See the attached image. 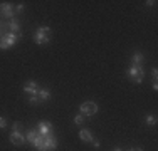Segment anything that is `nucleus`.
Listing matches in <instances>:
<instances>
[{
	"mask_svg": "<svg viewBox=\"0 0 158 151\" xmlns=\"http://www.w3.org/2000/svg\"><path fill=\"white\" fill-rule=\"evenodd\" d=\"M52 39V30L51 27H47V25H42V27H39L34 32V40H35V44L39 45H46L51 42Z\"/></svg>",
	"mask_w": 158,
	"mask_h": 151,
	"instance_id": "1",
	"label": "nucleus"
},
{
	"mask_svg": "<svg viewBox=\"0 0 158 151\" xmlns=\"http://www.w3.org/2000/svg\"><path fill=\"white\" fill-rule=\"evenodd\" d=\"M20 39V35H17V34H3L2 37H0V49H3V51H7V49L14 47V45L17 44V40Z\"/></svg>",
	"mask_w": 158,
	"mask_h": 151,
	"instance_id": "2",
	"label": "nucleus"
},
{
	"mask_svg": "<svg viewBox=\"0 0 158 151\" xmlns=\"http://www.w3.org/2000/svg\"><path fill=\"white\" fill-rule=\"evenodd\" d=\"M126 74H128V77L133 79L136 84H140V82L143 81V77H145V71H143V66H133V64H131V67L126 71Z\"/></svg>",
	"mask_w": 158,
	"mask_h": 151,
	"instance_id": "3",
	"label": "nucleus"
},
{
	"mask_svg": "<svg viewBox=\"0 0 158 151\" xmlns=\"http://www.w3.org/2000/svg\"><path fill=\"white\" fill-rule=\"evenodd\" d=\"M79 111H81L82 116H93L98 112V104L93 103V101H86L79 106Z\"/></svg>",
	"mask_w": 158,
	"mask_h": 151,
	"instance_id": "4",
	"label": "nucleus"
},
{
	"mask_svg": "<svg viewBox=\"0 0 158 151\" xmlns=\"http://www.w3.org/2000/svg\"><path fill=\"white\" fill-rule=\"evenodd\" d=\"M56 148H57V139L54 138V134H51V136H44L42 146H40L39 151H52Z\"/></svg>",
	"mask_w": 158,
	"mask_h": 151,
	"instance_id": "5",
	"label": "nucleus"
},
{
	"mask_svg": "<svg viewBox=\"0 0 158 151\" xmlns=\"http://www.w3.org/2000/svg\"><path fill=\"white\" fill-rule=\"evenodd\" d=\"M10 143L15 146H20L25 143V134L22 133V131H12L10 133Z\"/></svg>",
	"mask_w": 158,
	"mask_h": 151,
	"instance_id": "6",
	"label": "nucleus"
},
{
	"mask_svg": "<svg viewBox=\"0 0 158 151\" xmlns=\"http://www.w3.org/2000/svg\"><path fill=\"white\" fill-rule=\"evenodd\" d=\"M37 91H39V86H37L35 81H27L24 84V92L29 94V96H37Z\"/></svg>",
	"mask_w": 158,
	"mask_h": 151,
	"instance_id": "7",
	"label": "nucleus"
},
{
	"mask_svg": "<svg viewBox=\"0 0 158 151\" xmlns=\"http://www.w3.org/2000/svg\"><path fill=\"white\" fill-rule=\"evenodd\" d=\"M37 131H39V134H42V136H51L52 134V124L49 123V121H40Z\"/></svg>",
	"mask_w": 158,
	"mask_h": 151,
	"instance_id": "8",
	"label": "nucleus"
},
{
	"mask_svg": "<svg viewBox=\"0 0 158 151\" xmlns=\"http://www.w3.org/2000/svg\"><path fill=\"white\" fill-rule=\"evenodd\" d=\"M0 14H2L3 17H7V18L14 17V7H12V3H9V2H2V3H0Z\"/></svg>",
	"mask_w": 158,
	"mask_h": 151,
	"instance_id": "9",
	"label": "nucleus"
},
{
	"mask_svg": "<svg viewBox=\"0 0 158 151\" xmlns=\"http://www.w3.org/2000/svg\"><path fill=\"white\" fill-rule=\"evenodd\" d=\"M49 97H51V89H39L37 91V99H39V103H46L49 101Z\"/></svg>",
	"mask_w": 158,
	"mask_h": 151,
	"instance_id": "10",
	"label": "nucleus"
},
{
	"mask_svg": "<svg viewBox=\"0 0 158 151\" xmlns=\"http://www.w3.org/2000/svg\"><path fill=\"white\" fill-rule=\"evenodd\" d=\"M9 30H10V34H17V35H22V32H20V24H19L17 18H14V20L9 22Z\"/></svg>",
	"mask_w": 158,
	"mask_h": 151,
	"instance_id": "11",
	"label": "nucleus"
},
{
	"mask_svg": "<svg viewBox=\"0 0 158 151\" xmlns=\"http://www.w3.org/2000/svg\"><path fill=\"white\" fill-rule=\"evenodd\" d=\"M79 138H81L84 143H91L93 139H94V138H93V134H91V131H89V129H81V131H79Z\"/></svg>",
	"mask_w": 158,
	"mask_h": 151,
	"instance_id": "12",
	"label": "nucleus"
},
{
	"mask_svg": "<svg viewBox=\"0 0 158 151\" xmlns=\"http://www.w3.org/2000/svg\"><path fill=\"white\" fill-rule=\"evenodd\" d=\"M131 62H133V66H143L145 57H143V54L136 52V54H133V57H131Z\"/></svg>",
	"mask_w": 158,
	"mask_h": 151,
	"instance_id": "13",
	"label": "nucleus"
},
{
	"mask_svg": "<svg viewBox=\"0 0 158 151\" xmlns=\"http://www.w3.org/2000/svg\"><path fill=\"white\" fill-rule=\"evenodd\" d=\"M37 134H39V131H37V129H31L27 134H25V141H27V143H31V145H32V143L35 141Z\"/></svg>",
	"mask_w": 158,
	"mask_h": 151,
	"instance_id": "14",
	"label": "nucleus"
},
{
	"mask_svg": "<svg viewBox=\"0 0 158 151\" xmlns=\"http://www.w3.org/2000/svg\"><path fill=\"white\" fill-rule=\"evenodd\" d=\"M145 123L148 124V126H155L156 124V116H152V114L145 116Z\"/></svg>",
	"mask_w": 158,
	"mask_h": 151,
	"instance_id": "15",
	"label": "nucleus"
},
{
	"mask_svg": "<svg viewBox=\"0 0 158 151\" xmlns=\"http://www.w3.org/2000/svg\"><path fill=\"white\" fill-rule=\"evenodd\" d=\"M156 77H158V71L156 69H153L152 71V79H153V89H158V82H156Z\"/></svg>",
	"mask_w": 158,
	"mask_h": 151,
	"instance_id": "16",
	"label": "nucleus"
},
{
	"mask_svg": "<svg viewBox=\"0 0 158 151\" xmlns=\"http://www.w3.org/2000/svg\"><path fill=\"white\" fill-rule=\"evenodd\" d=\"M74 123H76V124H79V126H81V124L84 123V116H82V114H77L76 118H74Z\"/></svg>",
	"mask_w": 158,
	"mask_h": 151,
	"instance_id": "17",
	"label": "nucleus"
},
{
	"mask_svg": "<svg viewBox=\"0 0 158 151\" xmlns=\"http://www.w3.org/2000/svg\"><path fill=\"white\" fill-rule=\"evenodd\" d=\"M12 131H22V124L20 123H14L12 124Z\"/></svg>",
	"mask_w": 158,
	"mask_h": 151,
	"instance_id": "18",
	"label": "nucleus"
},
{
	"mask_svg": "<svg viewBox=\"0 0 158 151\" xmlns=\"http://www.w3.org/2000/svg\"><path fill=\"white\" fill-rule=\"evenodd\" d=\"M15 12H17V14H22V12H24V5H22V3H19V5L15 7Z\"/></svg>",
	"mask_w": 158,
	"mask_h": 151,
	"instance_id": "19",
	"label": "nucleus"
},
{
	"mask_svg": "<svg viewBox=\"0 0 158 151\" xmlns=\"http://www.w3.org/2000/svg\"><path fill=\"white\" fill-rule=\"evenodd\" d=\"M91 145L94 146V148H99V146H101V143H99V139H93V141H91Z\"/></svg>",
	"mask_w": 158,
	"mask_h": 151,
	"instance_id": "20",
	"label": "nucleus"
},
{
	"mask_svg": "<svg viewBox=\"0 0 158 151\" xmlns=\"http://www.w3.org/2000/svg\"><path fill=\"white\" fill-rule=\"evenodd\" d=\"M7 126V119L5 118H0V128H5Z\"/></svg>",
	"mask_w": 158,
	"mask_h": 151,
	"instance_id": "21",
	"label": "nucleus"
},
{
	"mask_svg": "<svg viewBox=\"0 0 158 151\" xmlns=\"http://www.w3.org/2000/svg\"><path fill=\"white\" fill-rule=\"evenodd\" d=\"M155 3H156L155 0H150V2H146V5H148V7H152V5H155Z\"/></svg>",
	"mask_w": 158,
	"mask_h": 151,
	"instance_id": "22",
	"label": "nucleus"
},
{
	"mask_svg": "<svg viewBox=\"0 0 158 151\" xmlns=\"http://www.w3.org/2000/svg\"><path fill=\"white\" fill-rule=\"evenodd\" d=\"M128 151H143V148H130Z\"/></svg>",
	"mask_w": 158,
	"mask_h": 151,
	"instance_id": "23",
	"label": "nucleus"
},
{
	"mask_svg": "<svg viewBox=\"0 0 158 151\" xmlns=\"http://www.w3.org/2000/svg\"><path fill=\"white\" fill-rule=\"evenodd\" d=\"M2 29H3V24H2V22H0V37L3 35V34H2Z\"/></svg>",
	"mask_w": 158,
	"mask_h": 151,
	"instance_id": "24",
	"label": "nucleus"
},
{
	"mask_svg": "<svg viewBox=\"0 0 158 151\" xmlns=\"http://www.w3.org/2000/svg\"><path fill=\"white\" fill-rule=\"evenodd\" d=\"M113 151H123V149H121V148H118V146H116V148L113 149Z\"/></svg>",
	"mask_w": 158,
	"mask_h": 151,
	"instance_id": "25",
	"label": "nucleus"
}]
</instances>
